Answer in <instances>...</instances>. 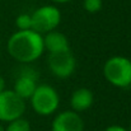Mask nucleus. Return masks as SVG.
<instances>
[{"instance_id":"f257e3e1","label":"nucleus","mask_w":131,"mask_h":131,"mask_svg":"<svg viewBox=\"0 0 131 131\" xmlns=\"http://www.w3.org/2000/svg\"><path fill=\"white\" fill-rule=\"evenodd\" d=\"M43 51V37L33 29L17 31L8 41L9 55L22 64H31L36 61Z\"/></svg>"},{"instance_id":"f03ea898","label":"nucleus","mask_w":131,"mask_h":131,"mask_svg":"<svg viewBox=\"0 0 131 131\" xmlns=\"http://www.w3.org/2000/svg\"><path fill=\"white\" fill-rule=\"evenodd\" d=\"M106 80L117 88L131 87V60L125 56L110 57L103 66Z\"/></svg>"},{"instance_id":"7ed1b4c3","label":"nucleus","mask_w":131,"mask_h":131,"mask_svg":"<svg viewBox=\"0 0 131 131\" xmlns=\"http://www.w3.org/2000/svg\"><path fill=\"white\" fill-rule=\"evenodd\" d=\"M29 99H31V104L35 112L41 116L52 115L60 104V98H59L57 92L51 85H47V84L37 85L35 93L32 94Z\"/></svg>"},{"instance_id":"20e7f679","label":"nucleus","mask_w":131,"mask_h":131,"mask_svg":"<svg viewBox=\"0 0 131 131\" xmlns=\"http://www.w3.org/2000/svg\"><path fill=\"white\" fill-rule=\"evenodd\" d=\"M26 101L15 94L14 90L5 89L0 93V121L10 122L23 116Z\"/></svg>"},{"instance_id":"39448f33","label":"nucleus","mask_w":131,"mask_h":131,"mask_svg":"<svg viewBox=\"0 0 131 131\" xmlns=\"http://www.w3.org/2000/svg\"><path fill=\"white\" fill-rule=\"evenodd\" d=\"M31 18L32 29L42 35L56 29V27L61 22V13L53 5H43L33 12V14H31Z\"/></svg>"},{"instance_id":"423d86ee","label":"nucleus","mask_w":131,"mask_h":131,"mask_svg":"<svg viewBox=\"0 0 131 131\" xmlns=\"http://www.w3.org/2000/svg\"><path fill=\"white\" fill-rule=\"evenodd\" d=\"M48 66L55 77L68 78L74 73L77 66V60L70 50L53 52L50 53L48 56Z\"/></svg>"},{"instance_id":"0eeeda50","label":"nucleus","mask_w":131,"mask_h":131,"mask_svg":"<svg viewBox=\"0 0 131 131\" xmlns=\"http://www.w3.org/2000/svg\"><path fill=\"white\" fill-rule=\"evenodd\" d=\"M52 131H83L84 122L78 112L65 111L59 113L51 125Z\"/></svg>"},{"instance_id":"6e6552de","label":"nucleus","mask_w":131,"mask_h":131,"mask_svg":"<svg viewBox=\"0 0 131 131\" xmlns=\"http://www.w3.org/2000/svg\"><path fill=\"white\" fill-rule=\"evenodd\" d=\"M42 37H43L45 50H47L50 53L70 50V48H69L68 37H66L64 33H61V32H57V31L53 29V31H51V32L45 33V36H42Z\"/></svg>"},{"instance_id":"1a4fd4ad","label":"nucleus","mask_w":131,"mask_h":131,"mask_svg":"<svg viewBox=\"0 0 131 131\" xmlns=\"http://www.w3.org/2000/svg\"><path fill=\"white\" fill-rule=\"evenodd\" d=\"M93 93L87 89V88H79L77 89L73 94H71V98H70V106L73 108V111L75 112H83V111H87L92 107L93 104Z\"/></svg>"},{"instance_id":"9d476101","label":"nucleus","mask_w":131,"mask_h":131,"mask_svg":"<svg viewBox=\"0 0 131 131\" xmlns=\"http://www.w3.org/2000/svg\"><path fill=\"white\" fill-rule=\"evenodd\" d=\"M37 88L36 84V79L32 78V77H28V75H24V74H20L19 78L15 80L14 83V92L17 95H19L22 99H29L32 97V94L35 93Z\"/></svg>"},{"instance_id":"9b49d317","label":"nucleus","mask_w":131,"mask_h":131,"mask_svg":"<svg viewBox=\"0 0 131 131\" xmlns=\"http://www.w3.org/2000/svg\"><path fill=\"white\" fill-rule=\"evenodd\" d=\"M5 131H31V125L27 120H24L23 117H19L17 120L8 122Z\"/></svg>"},{"instance_id":"f8f14e48","label":"nucleus","mask_w":131,"mask_h":131,"mask_svg":"<svg viewBox=\"0 0 131 131\" xmlns=\"http://www.w3.org/2000/svg\"><path fill=\"white\" fill-rule=\"evenodd\" d=\"M15 24L18 27V31H26L32 29V18L31 14H19L15 19Z\"/></svg>"},{"instance_id":"ddd939ff","label":"nucleus","mask_w":131,"mask_h":131,"mask_svg":"<svg viewBox=\"0 0 131 131\" xmlns=\"http://www.w3.org/2000/svg\"><path fill=\"white\" fill-rule=\"evenodd\" d=\"M83 6L88 13H97L102 9V0H84Z\"/></svg>"},{"instance_id":"4468645a","label":"nucleus","mask_w":131,"mask_h":131,"mask_svg":"<svg viewBox=\"0 0 131 131\" xmlns=\"http://www.w3.org/2000/svg\"><path fill=\"white\" fill-rule=\"evenodd\" d=\"M104 131H129L127 129L122 127V126H118V125H113V126H110L107 127Z\"/></svg>"},{"instance_id":"2eb2a0df","label":"nucleus","mask_w":131,"mask_h":131,"mask_svg":"<svg viewBox=\"0 0 131 131\" xmlns=\"http://www.w3.org/2000/svg\"><path fill=\"white\" fill-rule=\"evenodd\" d=\"M3 90H5V80H4V78L0 75V93H1Z\"/></svg>"},{"instance_id":"dca6fc26","label":"nucleus","mask_w":131,"mask_h":131,"mask_svg":"<svg viewBox=\"0 0 131 131\" xmlns=\"http://www.w3.org/2000/svg\"><path fill=\"white\" fill-rule=\"evenodd\" d=\"M51 1H55V3H68V1H71V0H51Z\"/></svg>"},{"instance_id":"f3484780","label":"nucleus","mask_w":131,"mask_h":131,"mask_svg":"<svg viewBox=\"0 0 131 131\" xmlns=\"http://www.w3.org/2000/svg\"><path fill=\"white\" fill-rule=\"evenodd\" d=\"M0 131H5V129H4V127H3L1 125H0Z\"/></svg>"},{"instance_id":"a211bd4d","label":"nucleus","mask_w":131,"mask_h":131,"mask_svg":"<svg viewBox=\"0 0 131 131\" xmlns=\"http://www.w3.org/2000/svg\"><path fill=\"white\" fill-rule=\"evenodd\" d=\"M129 131H131V124H130V129H129Z\"/></svg>"}]
</instances>
